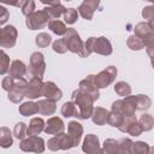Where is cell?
I'll use <instances>...</instances> for the list:
<instances>
[{
    "label": "cell",
    "mask_w": 154,
    "mask_h": 154,
    "mask_svg": "<svg viewBox=\"0 0 154 154\" xmlns=\"http://www.w3.org/2000/svg\"><path fill=\"white\" fill-rule=\"evenodd\" d=\"M37 106H38V113L42 116H52L57 109L55 101L49 100V99L38 100Z\"/></svg>",
    "instance_id": "cell-20"
},
{
    "label": "cell",
    "mask_w": 154,
    "mask_h": 154,
    "mask_svg": "<svg viewBox=\"0 0 154 154\" xmlns=\"http://www.w3.org/2000/svg\"><path fill=\"white\" fill-rule=\"evenodd\" d=\"M63 16H64V19L67 24H73L78 19V12H77V10H75L72 7L71 8H65Z\"/></svg>",
    "instance_id": "cell-39"
},
{
    "label": "cell",
    "mask_w": 154,
    "mask_h": 154,
    "mask_svg": "<svg viewBox=\"0 0 154 154\" xmlns=\"http://www.w3.org/2000/svg\"><path fill=\"white\" fill-rule=\"evenodd\" d=\"M8 17H10V13L6 10V7H4V6L0 5V25L1 24H5L7 22V19H8Z\"/></svg>",
    "instance_id": "cell-48"
},
{
    "label": "cell",
    "mask_w": 154,
    "mask_h": 154,
    "mask_svg": "<svg viewBox=\"0 0 154 154\" xmlns=\"http://www.w3.org/2000/svg\"><path fill=\"white\" fill-rule=\"evenodd\" d=\"M53 51L59 53V54H64V53L67 52V47H66V45H65L63 38H59V40L53 42Z\"/></svg>",
    "instance_id": "cell-45"
},
{
    "label": "cell",
    "mask_w": 154,
    "mask_h": 154,
    "mask_svg": "<svg viewBox=\"0 0 154 154\" xmlns=\"http://www.w3.org/2000/svg\"><path fill=\"white\" fill-rule=\"evenodd\" d=\"M13 83H14V78L11 77V76H7V77H5V78L2 79V82H1V87H2L4 90L10 91L11 88H12V85H13Z\"/></svg>",
    "instance_id": "cell-47"
},
{
    "label": "cell",
    "mask_w": 154,
    "mask_h": 154,
    "mask_svg": "<svg viewBox=\"0 0 154 154\" xmlns=\"http://www.w3.org/2000/svg\"><path fill=\"white\" fill-rule=\"evenodd\" d=\"M114 91H116L119 96L125 97V96H128V95L131 94V87H130L126 82H118V83H116V85H114Z\"/></svg>",
    "instance_id": "cell-32"
},
{
    "label": "cell",
    "mask_w": 154,
    "mask_h": 154,
    "mask_svg": "<svg viewBox=\"0 0 154 154\" xmlns=\"http://www.w3.org/2000/svg\"><path fill=\"white\" fill-rule=\"evenodd\" d=\"M148 1H150V2H152V1H153V0H148Z\"/></svg>",
    "instance_id": "cell-53"
},
{
    "label": "cell",
    "mask_w": 154,
    "mask_h": 154,
    "mask_svg": "<svg viewBox=\"0 0 154 154\" xmlns=\"http://www.w3.org/2000/svg\"><path fill=\"white\" fill-rule=\"evenodd\" d=\"M2 53H5V52H4V51H2V49H0V55H1V54H2Z\"/></svg>",
    "instance_id": "cell-52"
},
{
    "label": "cell",
    "mask_w": 154,
    "mask_h": 154,
    "mask_svg": "<svg viewBox=\"0 0 154 154\" xmlns=\"http://www.w3.org/2000/svg\"><path fill=\"white\" fill-rule=\"evenodd\" d=\"M46 70V63L45 57L40 52H34L30 57V64H29V73L32 77L42 78Z\"/></svg>",
    "instance_id": "cell-5"
},
{
    "label": "cell",
    "mask_w": 154,
    "mask_h": 154,
    "mask_svg": "<svg viewBox=\"0 0 154 154\" xmlns=\"http://www.w3.org/2000/svg\"><path fill=\"white\" fill-rule=\"evenodd\" d=\"M82 149L87 154L102 153V150L100 148V143H99V137L96 135H94V134H89V135L85 136V138L83 141Z\"/></svg>",
    "instance_id": "cell-15"
},
{
    "label": "cell",
    "mask_w": 154,
    "mask_h": 154,
    "mask_svg": "<svg viewBox=\"0 0 154 154\" xmlns=\"http://www.w3.org/2000/svg\"><path fill=\"white\" fill-rule=\"evenodd\" d=\"M43 10L48 13V16H49L51 18H53V19H58V18L64 13L65 7H64L61 4H57V5L47 6V7H45Z\"/></svg>",
    "instance_id": "cell-27"
},
{
    "label": "cell",
    "mask_w": 154,
    "mask_h": 154,
    "mask_svg": "<svg viewBox=\"0 0 154 154\" xmlns=\"http://www.w3.org/2000/svg\"><path fill=\"white\" fill-rule=\"evenodd\" d=\"M117 76V69L114 66H108L105 70H102L99 75L95 76V85L100 89V88H106L108 87L111 83H113V81L116 79Z\"/></svg>",
    "instance_id": "cell-10"
},
{
    "label": "cell",
    "mask_w": 154,
    "mask_h": 154,
    "mask_svg": "<svg viewBox=\"0 0 154 154\" xmlns=\"http://www.w3.org/2000/svg\"><path fill=\"white\" fill-rule=\"evenodd\" d=\"M40 1H41L42 4H45V5H48V6L60 4V0H40Z\"/></svg>",
    "instance_id": "cell-50"
},
{
    "label": "cell",
    "mask_w": 154,
    "mask_h": 154,
    "mask_svg": "<svg viewBox=\"0 0 154 154\" xmlns=\"http://www.w3.org/2000/svg\"><path fill=\"white\" fill-rule=\"evenodd\" d=\"M111 111L118 112L124 117H131L135 116V112L137 111V106H136V97L128 95L122 100H117L112 103Z\"/></svg>",
    "instance_id": "cell-2"
},
{
    "label": "cell",
    "mask_w": 154,
    "mask_h": 154,
    "mask_svg": "<svg viewBox=\"0 0 154 154\" xmlns=\"http://www.w3.org/2000/svg\"><path fill=\"white\" fill-rule=\"evenodd\" d=\"M72 101L76 105V107L78 108L79 112V119H88L91 116L93 112V103L94 100L91 99L90 95H88L87 93H84L83 90H81L79 88L76 89L72 93Z\"/></svg>",
    "instance_id": "cell-1"
},
{
    "label": "cell",
    "mask_w": 154,
    "mask_h": 154,
    "mask_svg": "<svg viewBox=\"0 0 154 154\" xmlns=\"http://www.w3.org/2000/svg\"><path fill=\"white\" fill-rule=\"evenodd\" d=\"M94 42H95V37H89L85 43H83V49L81 51V53L78 54L81 58H87L93 53V48H94Z\"/></svg>",
    "instance_id": "cell-34"
},
{
    "label": "cell",
    "mask_w": 154,
    "mask_h": 154,
    "mask_svg": "<svg viewBox=\"0 0 154 154\" xmlns=\"http://www.w3.org/2000/svg\"><path fill=\"white\" fill-rule=\"evenodd\" d=\"M142 132H143V129H142L141 124H140L137 120H135L134 123H131V124L129 125L128 130H126V134H129V135H131V136H140Z\"/></svg>",
    "instance_id": "cell-42"
},
{
    "label": "cell",
    "mask_w": 154,
    "mask_h": 154,
    "mask_svg": "<svg viewBox=\"0 0 154 154\" xmlns=\"http://www.w3.org/2000/svg\"><path fill=\"white\" fill-rule=\"evenodd\" d=\"M124 119V116H122L120 113L118 112H114V111H111L108 112V116H107V124H109L111 126H114V128H118Z\"/></svg>",
    "instance_id": "cell-31"
},
{
    "label": "cell",
    "mask_w": 154,
    "mask_h": 154,
    "mask_svg": "<svg viewBox=\"0 0 154 154\" xmlns=\"http://www.w3.org/2000/svg\"><path fill=\"white\" fill-rule=\"evenodd\" d=\"M135 97H136V106H137V109L144 111V109H148V108L152 106V100H150L147 95L138 94V95H136Z\"/></svg>",
    "instance_id": "cell-30"
},
{
    "label": "cell",
    "mask_w": 154,
    "mask_h": 154,
    "mask_svg": "<svg viewBox=\"0 0 154 154\" xmlns=\"http://www.w3.org/2000/svg\"><path fill=\"white\" fill-rule=\"evenodd\" d=\"M135 35H137L144 43V47L149 48L154 46V29H152L148 23H138L134 28Z\"/></svg>",
    "instance_id": "cell-6"
},
{
    "label": "cell",
    "mask_w": 154,
    "mask_h": 154,
    "mask_svg": "<svg viewBox=\"0 0 154 154\" xmlns=\"http://www.w3.org/2000/svg\"><path fill=\"white\" fill-rule=\"evenodd\" d=\"M135 120H137L135 116H131V117H124V119H123L122 124L118 126L119 131H122V132H126V130H128L129 125H130L131 123H134Z\"/></svg>",
    "instance_id": "cell-46"
},
{
    "label": "cell",
    "mask_w": 154,
    "mask_h": 154,
    "mask_svg": "<svg viewBox=\"0 0 154 154\" xmlns=\"http://www.w3.org/2000/svg\"><path fill=\"white\" fill-rule=\"evenodd\" d=\"M19 113L24 117H29V116H32V114H37L38 113V106H37V102H34V101H28V102H24L19 106L18 108Z\"/></svg>",
    "instance_id": "cell-23"
},
{
    "label": "cell",
    "mask_w": 154,
    "mask_h": 154,
    "mask_svg": "<svg viewBox=\"0 0 154 154\" xmlns=\"http://www.w3.org/2000/svg\"><path fill=\"white\" fill-rule=\"evenodd\" d=\"M12 144H13V138L10 129L6 126L0 128V147L10 148Z\"/></svg>",
    "instance_id": "cell-25"
},
{
    "label": "cell",
    "mask_w": 154,
    "mask_h": 154,
    "mask_svg": "<svg viewBox=\"0 0 154 154\" xmlns=\"http://www.w3.org/2000/svg\"><path fill=\"white\" fill-rule=\"evenodd\" d=\"M35 2H34V0H26L25 1V4L20 7V10H22V13L25 16V17H28V16H30L32 12H35Z\"/></svg>",
    "instance_id": "cell-44"
},
{
    "label": "cell",
    "mask_w": 154,
    "mask_h": 154,
    "mask_svg": "<svg viewBox=\"0 0 154 154\" xmlns=\"http://www.w3.org/2000/svg\"><path fill=\"white\" fill-rule=\"evenodd\" d=\"M8 76L13 78H22L26 73V66L22 60H13L8 67Z\"/></svg>",
    "instance_id": "cell-19"
},
{
    "label": "cell",
    "mask_w": 154,
    "mask_h": 154,
    "mask_svg": "<svg viewBox=\"0 0 154 154\" xmlns=\"http://www.w3.org/2000/svg\"><path fill=\"white\" fill-rule=\"evenodd\" d=\"M101 150H102V153H107V154H119L118 141H116L113 138H107L103 142V148Z\"/></svg>",
    "instance_id": "cell-28"
},
{
    "label": "cell",
    "mask_w": 154,
    "mask_h": 154,
    "mask_svg": "<svg viewBox=\"0 0 154 154\" xmlns=\"http://www.w3.org/2000/svg\"><path fill=\"white\" fill-rule=\"evenodd\" d=\"M66 1H71V0H66Z\"/></svg>",
    "instance_id": "cell-54"
},
{
    "label": "cell",
    "mask_w": 154,
    "mask_h": 154,
    "mask_svg": "<svg viewBox=\"0 0 154 154\" xmlns=\"http://www.w3.org/2000/svg\"><path fill=\"white\" fill-rule=\"evenodd\" d=\"M52 42V37L51 35H48L47 32H40L36 38H35V43L36 46H38L40 48H46L48 47V45Z\"/></svg>",
    "instance_id": "cell-33"
},
{
    "label": "cell",
    "mask_w": 154,
    "mask_h": 154,
    "mask_svg": "<svg viewBox=\"0 0 154 154\" xmlns=\"http://www.w3.org/2000/svg\"><path fill=\"white\" fill-rule=\"evenodd\" d=\"M63 40L67 47V51H70L72 53L79 54L81 51L83 49V41L81 40L79 34L73 28H67L66 32L64 34Z\"/></svg>",
    "instance_id": "cell-4"
},
{
    "label": "cell",
    "mask_w": 154,
    "mask_h": 154,
    "mask_svg": "<svg viewBox=\"0 0 154 154\" xmlns=\"http://www.w3.org/2000/svg\"><path fill=\"white\" fill-rule=\"evenodd\" d=\"M48 28L55 34V35H64L67 30L66 25L64 22L59 20V19H53V20H49L48 23Z\"/></svg>",
    "instance_id": "cell-26"
},
{
    "label": "cell",
    "mask_w": 154,
    "mask_h": 154,
    "mask_svg": "<svg viewBox=\"0 0 154 154\" xmlns=\"http://www.w3.org/2000/svg\"><path fill=\"white\" fill-rule=\"evenodd\" d=\"M20 149L23 152H34V153H42L45 150V141L43 138L35 136H28L23 138L20 142Z\"/></svg>",
    "instance_id": "cell-9"
},
{
    "label": "cell",
    "mask_w": 154,
    "mask_h": 154,
    "mask_svg": "<svg viewBox=\"0 0 154 154\" xmlns=\"http://www.w3.org/2000/svg\"><path fill=\"white\" fill-rule=\"evenodd\" d=\"M42 96L57 102L61 99L63 91L57 87V84L54 82H45L43 87H42Z\"/></svg>",
    "instance_id": "cell-16"
},
{
    "label": "cell",
    "mask_w": 154,
    "mask_h": 154,
    "mask_svg": "<svg viewBox=\"0 0 154 154\" xmlns=\"http://www.w3.org/2000/svg\"><path fill=\"white\" fill-rule=\"evenodd\" d=\"M100 6V0H84L79 7H78V14H81L84 19L90 20L93 18L94 12L99 8Z\"/></svg>",
    "instance_id": "cell-13"
},
{
    "label": "cell",
    "mask_w": 154,
    "mask_h": 154,
    "mask_svg": "<svg viewBox=\"0 0 154 154\" xmlns=\"http://www.w3.org/2000/svg\"><path fill=\"white\" fill-rule=\"evenodd\" d=\"M142 17L144 19H147L148 20V25L152 29H154V26H153V19H154V8H153V6H146L142 10Z\"/></svg>",
    "instance_id": "cell-41"
},
{
    "label": "cell",
    "mask_w": 154,
    "mask_h": 154,
    "mask_svg": "<svg viewBox=\"0 0 154 154\" xmlns=\"http://www.w3.org/2000/svg\"><path fill=\"white\" fill-rule=\"evenodd\" d=\"M11 1L12 0H0L1 4H6V5H11Z\"/></svg>",
    "instance_id": "cell-51"
},
{
    "label": "cell",
    "mask_w": 154,
    "mask_h": 154,
    "mask_svg": "<svg viewBox=\"0 0 154 154\" xmlns=\"http://www.w3.org/2000/svg\"><path fill=\"white\" fill-rule=\"evenodd\" d=\"M79 89L83 90L84 93H87L88 95H90L94 101H96L100 97L99 88L95 85V76L94 75H89L87 78L79 82Z\"/></svg>",
    "instance_id": "cell-12"
},
{
    "label": "cell",
    "mask_w": 154,
    "mask_h": 154,
    "mask_svg": "<svg viewBox=\"0 0 154 154\" xmlns=\"http://www.w3.org/2000/svg\"><path fill=\"white\" fill-rule=\"evenodd\" d=\"M18 31L13 25H6L0 29V47L12 48L17 42Z\"/></svg>",
    "instance_id": "cell-7"
},
{
    "label": "cell",
    "mask_w": 154,
    "mask_h": 154,
    "mask_svg": "<svg viewBox=\"0 0 154 154\" xmlns=\"http://www.w3.org/2000/svg\"><path fill=\"white\" fill-rule=\"evenodd\" d=\"M61 134H63V132H61ZM61 134L54 135L51 140H48V142H47L48 149H51V150H53V152H57V150L61 149Z\"/></svg>",
    "instance_id": "cell-40"
},
{
    "label": "cell",
    "mask_w": 154,
    "mask_h": 154,
    "mask_svg": "<svg viewBox=\"0 0 154 154\" xmlns=\"http://www.w3.org/2000/svg\"><path fill=\"white\" fill-rule=\"evenodd\" d=\"M149 152H150V148H149V146L146 142L138 141V142H134L132 143L131 153H135V154H147Z\"/></svg>",
    "instance_id": "cell-38"
},
{
    "label": "cell",
    "mask_w": 154,
    "mask_h": 154,
    "mask_svg": "<svg viewBox=\"0 0 154 154\" xmlns=\"http://www.w3.org/2000/svg\"><path fill=\"white\" fill-rule=\"evenodd\" d=\"M107 116H108V111L102 108V107H95L93 108L91 112V120L94 124L96 125H105L107 122Z\"/></svg>",
    "instance_id": "cell-22"
},
{
    "label": "cell",
    "mask_w": 154,
    "mask_h": 154,
    "mask_svg": "<svg viewBox=\"0 0 154 154\" xmlns=\"http://www.w3.org/2000/svg\"><path fill=\"white\" fill-rule=\"evenodd\" d=\"M67 135L71 137V140L73 142V147L79 144L82 135H83V126H82V124L78 123L77 120L70 122L67 124Z\"/></svg>",
    "instance_id": "cell-17"
},
{
    "label": "cell",
    "mask_w": 154,
    "mask_h": 154,
    "mask_svg": "<svg viewBox=\"0 0 154 154\" xmlns=\"http://www.w3.org/2000/svg\"><path fill=\"white\" fill-rule=\"evenodd\" d=\"M28 82L24 77L22 78H14V83L11 88V90L8 91V100L12 101L13 103H19L25 96V87H26Z\"/></svg>",
    "instance_id": "cell-8"
},
{
    "label": "cell",
    "mask_w": 154,
    "mask_h": 154,
    "mask_svg": "<svg viewBox=\"0 0 154 154\" xmlns=\"http://www.w3.org/2000/svg\"><path fill=\"white\" fill-rule=\"evenodd\" d=\"M138 123L141 124V126H142L143 131H149V130H152V129H153L154 119H153V117H152L150 114H147V113H146V114H142V116H141V118H140Z\"/></svg>",
    "instance_id": "cell-35"
},
{
    "label": "cell",
    "mask_w": 154,
    "mask_h": 154,
    "mask_svg": "<svg viewBox=\"0 0 154 154\" xmlns=\"http://www.w3.org/2000/svg\"><path fill=\"white\" fill-rule=\"evenodd\" d=\"M26 0H12L11 1V6H14V7H22L24 4H25Z\"/></svg>",
    "instance_id": "cell-49"
},
{
    "label": "cell",
    "mask_w": 154,
    "mask_h": 154,
    "mask_svg": "<svg viewBox=\"0 0 154 154\" xmlns=\"http://www.w3.org/2000/svg\"><path fill=\"white\" fill-rule=\"evenodd\" d=\"M112 45L108 41V38H106L105 36H100V37H95V42H94V48L93 52L100 54V55H109L112 53Z\"/></svg>",
    "instance_id": "cell-18"
},
{
    "label": "cell",
    "mask_w": 154,
    "mask_h": 154,
    "mask_svg": "<svg viewBox=\"0 0 154 154\" xmlns=\"http://www.w3.org/2000/svg\"><path fill=\"white\" fill-rule=\"evenodd\" d=\"M10 67V57L6 53L0 55V75H5Z\"/></svg>",
    "instance_id": "cell-43"
},
{
    "label": "cell",
    "mask_w": 154,
    "mask_h": 154,
    "mask_svg": "<svg viewBox=\"0 0 154 154\" xmlns=\"http://www.w3.org/2000/svg\"><path fill=\"white\" fill-rule=\"evenodd\" d=\"M64 130H65V124L59 117H51L45 123L43 131L48 135H58L64 132Z\"/></svg>",
    "instance_id": "cell-14"
},
{
    "label": "cell",
    "mask_w": 154,
    "mask_h": 154,
    "mask_svg": "<svg viewBox=\"0 0 154 154\" xmlns=\"http://www.w3.org/2000/svg\"><path fill=\"white\" fill-rule=\"evenodd\" d=\"M26 124L25 123H23V122H19V123H17L16 125H14V129H13V135H14V137L16 138H18V140H23V138H25L26 137Z\"/></svg>",
    "instance_id": "cell-36"
},
{
    "label": "cell",
    "mask_w": 154,
    "mask_h": 154,
    "mask_svg": "<svg viewBox=\"0 0 154 154\" xmlns=\"http://www.w3.org/2000/svg\"><path fill=\"white\" fill-rule=\"evenodd\" d=\"M42 87H43L42 78L32 77L30 79V82L25 87V94H24V96L28 97V99H30V100L38 99L40 96H42Z\"/></svg>",
    "instance_id": "cell-11"
},
{
    "label": "cell",
    "mask_w": 154,
    "mask_h": 154,
    "mask_svg": "<svg viewBox=\"0 0 154 154\" xmlns=\"http://www.w3.org/2000/svg\"><path fill=\"white\" fill-rule=\"evenodd\" d=\"M126 45H128V47H129L130 49H132V51H140V49L144 48L143 41H142L137 35H131V36H129V38H128V41H126Z\"/></svg>",
    "instance_id": "cell-29"
},
{
    "label": "cell",
    "mask_w": 154,
    "mask_h": 154,
    "mask_svg": "<svg viewBox=\"0 0 154 154\" xmlns=\"http://www.w3.org/2000/svg\"><path fill=\"white\" fill-rule=\"evenodd\" d=\"M45 129V120L42 118H32L29 123V126L26 128V136H35L40 135L41 131Z\"/></svg>",
    "instance_id": "cell-21"
},
{
    "label": "cell",
    "mask_w": 154,
    "mask_h": 154,
    "mask_svg": "<svg viewBox=\"0 0 154 154\" xmlns=\"http://www.w3.org/2000/svg\"><path fill=\"white\" fill-rule=\"evenodd\" d=\"M49 20L51 17L48 16V13L45 10H41V11H35L30 16H28L25 24L30 30H37L48 25Z\"/></svg>",
    "instance_id": "cell-3"
},
{
    "label": "cell",
    "mask_w": 154,
    "mask_h": 154,
    "mask_svg": "<svg viewBox=\"0 0 154 154\" xmlns=\"http://www.w3.org/2000/svg\"><path fill=\"white\" fill-rule=\"evenodd\" d=\"M132 141L130 138H122L120 141H118V149L119 153L122 154H130L131 149H132Z\"/></svg>",
    "instance_id": "cell-37"
},
{
    "label": "cell",
    "mask_w": 154,
    "mask_h": 154,
    "mask_svg": "<svg viewBox=\"0 0 154 154\" xmlns=\"http://www.w3.org/2000/svg\"><path fill=\"white\" fill-rule=\"evenodd\" d=\"M61 114H63L65 118H71V117L79 118L78 108L76 107V105L73 103V101H66V102L61 106Z\"/></svg>",
    "instance_id": "cell-24"
}]
</instances>
